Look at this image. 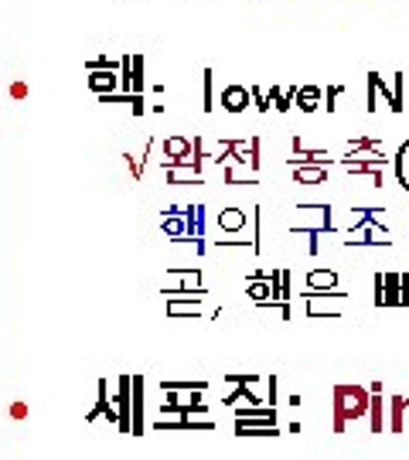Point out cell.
Instances as JSON below:
<instances>
[{
  "label": "cell",
  "instance_id": "obj_29",
  "mask_svg": "<svg viewBox=\"0 0 409 460\" xmlns=\"http://www.w3.org/2000/svg\"><path fill=\"white\" fill-rule=\"evenodd\" d=\"M204 113H212L215 109V72L212 68H204Z\"/></svg>",
  "mask_w": 409,
  "mask_h": 460
},
{
  "label": "cell",
  "instance_id": "obj_13",
  "mask_svg": "<svg viewBox=\"0 0 409 460\" xmlns=\"http://www.w3.org/2000/svg\"><path fill=\"white\" fill-rule=\"evenodd\" d=\"M290 174L297 184H307V188L328 184V168H321V164H290Z\"/></svg>",
  "mask_w": 409,
  "mask_h": 460
},
{
  "label": "cell",
  "instance_id": "obj_19",
  "mask_svg": "<svg viewBox=\"0 0 409 460\" xmlns=\"http://www.w3.org/2000/svg\"><path fill=\"white\" fill-rule=\"evenodd\" d=\"M204 379H160V392H204Z\"/></svg>",
  "mask_w": 409,
  "mask_h": 460
},
{
  "label": "cell",
  "instance_id": "obj_12",
  "mask_svg": "<svg viewBox=\"0 0 409 460\" xmlns=\"http://www.w3.org/2000/svg\"><path fill=\"white\" fill-rule=\"evenodd\" d=\"M304 287H307V293L338 290V270H311V273L304 276Z\"/></svg>",
  "mask_w": 409,
  "mask_h": 460
},
{
  "label": "cell",
  "instance_id": "obj_11",
  "mask_svg": "<svg viewBox=\"0 0 409 460\" xmlns=\"http://www.w3.org/2000/svg\"><path fill=\"white\" fill-rule=\"evenodd\" d=\"M167 317H198L202 314V297H164Z\"/></svg>",
  "mask_w": 409,
  "mask_h": 460
},
{
  "label": "cell",
  "instance_id": "obj_21",
  "mask_svg": "<svg viewBox=\"0 0 409 460\" xmlns=\"http://www.w3.org/2000/svg\"><path fill=\"white\" fill-rule=\"evenodd\" d=\"M406 157H409V140H403V143L395 147V153H393V160H389V164H393V168H395V181H399V184H403V188H406V191H409V170H406Z\"/></svg>",
  "mask_w": 409,
  "mask_h": 460
},
{
  "label": "cell",
  "instance_id": "obj_3",
  "mask_svg": "<svg viewBox=\"0 0 409 460\" xmlns=\"http://www.w3.org/2000/svg\"><path fill=\"white\" fill-rule=\"evenodd\" d=\"M164 170L171 168H188L191 164V137H181V133H174V137L164 140Z\"/></svg>",
  "mask_w": 409,
  "mask_h": 460
},
{
  "label": "cell",
  "instance_id": "obj_17",
  "mask_svg": "<svg viewBox=\"0 0 409 460\" xmlns=\"http://www.w3.org/2000/svg\"><path fill=\"white\" fill-rule=\"evenodd\" d=\"M236 436H249V440H256V436H280V426L276 423H239L236 419Z\"/></svg>",
  "mask_w": 409,
  "mask_h": 460
},
{
  "label": "cell",
  "instance_id": "obj_36",
  "mask_svg": "<svg viewBox=\"0 0 409 460\" xmlns=\"http://www.w3.org/2000/svg\"><path fill=\"white\" fill-rule=\"evenodd\" d=\"M130 106H133V113H137V116H143V96H137V92H133V99H130Z\"/></svg>",
  "mask_w": 409,
  "mask_h": 460
},
{
  "label": "cell",
  "instance_id": "obj_8",
  "mask_svg": "<svg viewBox=\"0 0 409 460\" xmlns=\"http://www.w3.org/2000/svg\"><path fill=\"white\" fill-rule=\"evenodd\" d=\"M246 106H252V99H249V89L246 86H225L222 89V109L225 113H232V116H239V113H246Z\"/></svg>",
  "mask_w": 409,
  "mask_h": 460
},
{
  "label": "cell",
  "instance_id": "obj_25",
  "mask_svg": "<svg viewBox=\"0 0 409 460\" xmlns=\"http://www.w3.org/2000/svg\"><path fill=\"white\" fill-rule=\"evenodd\" d=\"M389 89H393V103H389V109H393V113H403V109H406V72H395Z\"/></svg>",
  "mask_w": 409,
  "mask_h": 460
},
{
  "label": "cell",
  "instance_id": "obj_34",
  "mask_svg": "<svg viewBox=\"0 0 409 460\" xmlns=\"http://www.w3.org/2000/svg\"><path fill=\"white\" fill-rule=\"evenodd\" d=\"M249 99H252V106L259 109V113H266L269 103H266V92L259 89V86H249Z\"/></svg>",
  "mask_w": 409,
  "mask_h": 460
},
{
  "label": "cell",
  "instance_id": "obj_2",
  "mask_svg": "<svg viewBox=\"0 0 409 460\" xmlns=\"http://www.w3.org/2000/svg\"><path fill=\"white\" fill-rule=\"evenodd\" d=\"M368 389L365 385H334L331 389V429L334 433H345L351 423L358 419H368Z\"/></svg>",
  "mask_w": 409,
  "mask_h": 460
},
{
  "label": "cell",
  "instance_id": "obj_6",
  "mask_svg": "<svg viewBox=\"0 0 409 460\" xmlns=\"http://www.w3.org/2000/svg\"><path fill=\"white\" fill-rule=\"evenodd\" d=\"M382 215H385V208H351V222H348V235L351 232H358V229H382V232H389V225L382 222Z\"/></svg>",
  "mask_w": 409,
  "mask_h": 460
},
{
  "label": "cell",
  "instance_id": "obj_27",
  "mask_svg": "<svg viewBox=\"0 0 409 460\" xmlns=\"http://www.w3.org/2000/svg\"><path fill=\"white\" fill-rule=\"evenodd\" d=\"M307 317H341V307H324L321 300L307 297Z\"/></svg>",
  "mask_w": 409,
  "mask_h": 460
},
{
  "label": "cell",
  "instance_id": "obj_26",
  "mask_svg": "<svg viewBox=\"0 0 409 460\" xmlns=\"http://www.w3.org/2000/svg\"><path fill=\"white\" fill-rule=\"evenodd\" d=\"M164 178H167V184H202L204 181L202 174H195L191 168H171V170H164Z\"/></svg>",
  "mask_w": 409,
  "mask_h": 460
},
{
  "label": "cell",
  "instance_id": "obj_4",
  "mask_svg": "<svg viewBox=\"0 0 409 460\" xmlns=\"http://www.w3.org/2000/svg\"><path fill=\"white\" fill-rule=\"evenodd\" d=\"M154 429H160V433H171V429H191V433H208V429H215V423L212 419H204V416H160L157 423H154Z\"/></svg>",
  "mask_w": 409,
  "mask_h": 460
},
{
  "label": "cell",
  "instance_id": "obj_7",
  "mask_svg": "<svg viewBox=\"0 0 409 460\" xmlns=\"http://www.w3.org/2000/svg\"><path fill=\"white\" fill-rule=\"evenodd\" d=\"M246 297H252V304L263 307V304H276V297H273V290H269V273L266 270H259V273H252L249 280H246Z\"/></svg>",
  "mask_w": 409,
  "mask_h": 460
},
{
  "label": "cell",
  "instance_id": "obj_32",
  "mask_svg": "<svg viewBox=\"0 0 409 460\" xmlns=\"http://www.w3.org/2000/svg\"><path fill=\"white\" fill-rule=\"evenodd\" d=\"M133 92H143V55H133Z\"/></svg>",
  "mask_w": 409,
  "mask_h": 460
},
{
  "label": "cell",
  "instance_id": "obj_30",
  "mask_svg": "<svg viewBox=\"0 0 409 460\" xmlns=\"http://www.w3.org/2000/svg\"><path fill=\"white\" fill-rule=\"evenodd\" d=\"M116 82H120V78L113 76V72H95V76H93V89L95 92H106V96H110V92L116 89Z\"/></svg>",
  "mask_w": 409,
  "mask_h": 460
},
{
  "label": "cell",
  "instance_id": "obj_37",
  "mask_svg": "<svg viewBox=\"0 0 409 460\" xmlns=\"http://www.w3.org/2000/svg\"><path fill=\"white\" fill-rule=\"evenodd\" d=\"M406 413H409V396H406Z\"/></svg>",
  "mask_w": 409,
  "mask_h": 460
},
{
  "label": "cell",
  "instance_id": "obj_22",
  "mask_svg": "<svg viewBox=\"0 0 409 460\" xmlns=\"http://www.w3.org/2000/svg\"><path fill=\"white\" fill-rule=\"evenodd\" d=\"M219 229L222 232H242L246 229V212L242 208H225V212H219Z\"/></svg>",
  "mask_w": 409,
  "mask_h": 460
},
{
  "label": "cell",
  "instance_id": "obj_16",
  "mask_svg": "<svg viewBox=\"0 0 409 460\" xmlns=\"http://www.w3.org/2000/svg\"><path fill=\"white\" fill-rule=\"evenodd\" d=\"M294 99H297V86H286V89L273 86V89H266V103L276 109V113H290Z\"/></svg>",
  "mask_w": 409,
  "mask_h": 460
},
{
  "label": "cell",
  "instance_id": "obj_31",
  "mask_svg": "<svg viewBox=\"0 0 409 460\" xmlns=\"http://www.w3.org/2000/svg\"><path fill=\"white\" fill-rule=\"evenodd\" d=\"M376 76H378V72H368V99H365V109H368V113H376V109H378V92H376Z\"/></svg>",
  "mask_w": 409,
  "mask_h": 460
},
{
  "label": "cell",
  "instance_id": "obj_9",
  "mask_svg": "<svg viewBox=\"0 0 409 460\" xmlns=\"http://www.w3.org/2000/svg\"><path fill=\"white\" fill-rule=\"evenodd\" d=\"M185 212V239H191V242H202L204 239V205H185L181 208Z\"/></svg>",
  "mask_w": 409,
  "mask_h": 460
},
{
  "label": "cell",
  "instance_id": "obj_18",
  "mask_svg": "<svg viewBox=\"0 0 409 460\" xmlns=\"http://www.w3.org/2000/svg\"><path fill=\"white\" fill-rule=\"evenodd\" d=\"M160 229H164V235H171V239H185V212H181L177 205H171V208L164 212Z\"/></svg>",
  "mask_w": 409,
  "mask_h": 460
},
{
  "label": "cell",
  "instance_id": "obj_14",
  "mask_svg": "<svg viewBox=\"0 0 409 460\" xmlns=\"http://www.w3.org/2000/svg\"><path fill=\"white\" fill-rule=\"evenodd\" d=\"M239 423H276V409L269 406H232Z\"/></svg>",
  "mask_w": 409,
  "mask_h": 460
},
{
  "label": "cell",
  "instance_id": "obj_15",
  "mask_svg": "<svg viewBox=\"0 0 409 460\" xmlns=\"http://www.w3.org/2000/svg\"><path fill=\"white\" fill-rule=\"evenodd\" d=\"M368 429L372 433H382V382L368 385Z\"/></svg>",
  "mask_w": 409,
  "mask_h": 460
},
{
  "label": "cell",
  "instance_id": "obj_35",
  "mask_svg": "<svg viewBox=\"0 0 409 460\" xmlns=\"http://www.w3.org/2000/svg\"><path fill=\"white\" fill-rule=\"evenodd\" d=\"M341 92H345V86H328V113H334V103H338V96H341Z\"/></svg>",
  "mask_w": 409,
  "mask_h": 460
},
{
  "label": "cell",
  "instance_id": "obj_23",
  "mask_svg": "<svg viewBox=\"0 0 409 460\" xmlns=\"http://www.w3.org/2000/svg\"><path fill=\"white\" fill-rule=\"evenodd\" d=\"M130 382H133V375H123L120 396H116V402H120V429H126V433H130Z\"/></svg>",
  "mask_w": 409,
  "mask_h": 460
},
{
  "label": "cell",
  "instance_id": "obj_10",
  "mask_svg": "<svg viewBox=\"0 0 409 460\" xmlns=\"http://www.w3.org/2000/svg\"><path fill=\"white\" fill-rule=\"evenodd\" d=\"M130 433H143V379L137 375L130 382Z\"/></svg>",
  "mask_w": 409,
  "mask_h": 460
},
{
  "label": "cell",
  "instance_id": "obj_28",
  "mask_svg": "<svg viewBox=\"0 0 409 460\" xmlns=\"http://www.w3.org/2000/svg\"><path fill=\"white\" fill-rule=\"evenodd\" d=\"M256 181H259V178L249 174V170H239V168H232V164L225 168V184H256Z\"/></svg>",
  "mask_w": 409,
  "mask_h": 460
},
{
  "label": "cell",
  "instance_id": "obj_20",
  "mask_svg": "<svg viewBox=\"0 0 409 460\" xmlns=\"http://www.w3.org/2000/svg\"><path fill=\"white\" fill-rule=\"evenodd\" d=\"M389 429L406 433V396H389Z\"/></svg>",
  "mask_w": 409,
  "mask_h": 460
},
{
  "label": "cell",
  "instance_id": "obj_1",
  "mask_svg": "<svg viewBox=\"0 0 409 460\" xmlns=\"http://www.w3.org/2000/svg\"><path fill=\"white\" fill-rule=\"evenodd\" d=\"M389 160H393V157L385 153V147H382L378 137H355V140H348V153L341 157V168H345L348 174H355V178H368L376 188H382V184H385L382 168H385Z\"/></svg>",
  "mask_w": 409,
  "mask_h": 460
},
{
  "label": "cell",
  "instance_id": "obj_5",
  "mask_svg": "<svg viewBox=\"0 0 409 460\" xmlns=\"http://www.w3.org/2000/svg\"><path fill=\"white\" fill-rule=\"evenodd\" d=\"M376 307H403V283H399V273L389 270L382 273V287H378V297H376Z\"/></svg>",
  "mask_w": 409,
  "mask_h": 460
},
{
  "label": "cell",
  "instance_id": "obj_33",
  "mask_svg": "<svg viewBox=\"0 0 409 460\" xmlns=\"http://www.w3.org/2000/svg\"><path fill=\"white\" fill-rule=\"evenodd\" d=\"M276 392H280V379L276 375H266V406L276 409Z\"/></svg>",
  "mask_w": 409,
  "mask_h": 460
},
{
  "label": "cell",
  "instance_id": "obj_24",
  "mask_svg": "<svg viewBox=\"0 0 409 460\" xmlns=\"http://www.w3.org/2000/svg\"><path fill=\"white\" fill-rule=\"evenodd\" d=\"M297 106L304 109V113H317V109H321V89H317V86H304V89H300L297 86Z\"/></svg>",
  "mask_w": 409,
  "mask_h": 460
}]
</instances>
